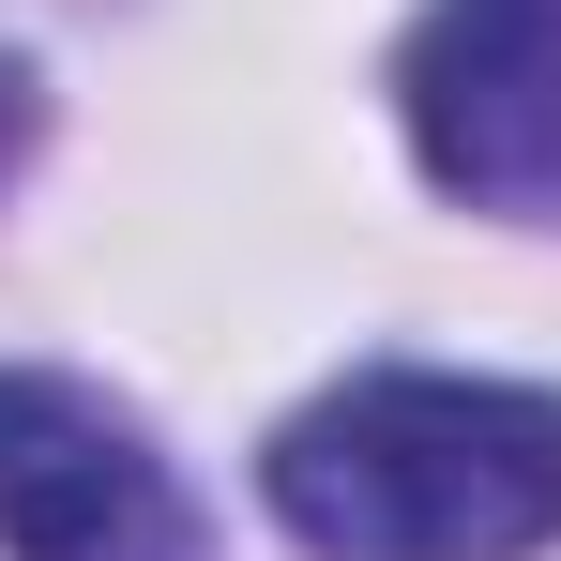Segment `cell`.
<instances>
[{
    "label": "cell",
    "instance_id": "obj_1",
    "mask_svg": "<svg viewBox=\"0 0 561 561\" xmlns=\"http://www.w3.org/2000/svg\"><path fill=\"white\" fill-rule=\"evenodd\" d=\"M304 561H531L561 547V394L456 365H365L259 456Z\"/></svg>",
    "mask_w": 561,
    "mask_h": 561
},
{
    "label": "cell",
    "instance_id": "obj_2",
    "mask_svg": "<svg viewBox=\"0 0 561 561\" xmlns=\"http://www.w3.org/2000/svg\"><path fill=\"white\" fill-rule=\"evenodd\" d=\"M394 122L470 213H561V0H425L394 46Z\"/></svg>",
    "mask_w": 561,
    "mask_h": 561
},
{
    "label": "cell",
    "instance_id": "obj_3",
    "mask_svg": "<svg viewBox=\"0 0 561 561\" xmlns=\"http://www.w3.org/2000/svg\"><path fill=\"white\" fill-rule=\"evenodd\" d=\"M0 561H213V531L137 410L0 365Z\"/></svg>",
    "mask_w": 561,
    "mask_h": 561
},
{
    "label": "cell",
    "instance_id": "obj_4",
    "mask_svg": "<svg viewBox=\"0 0 561 561\" xmlns=\"http://www.w3.org/2000/svg\"><path fill=\"white\" fill-rule=\"evenodd\" d=\"M31 122H46V92H31V61H0V183H15V152H31Z\"/></svg>",
    "mask_w": 561,
    "mask_h": 561
}]
</instances>
